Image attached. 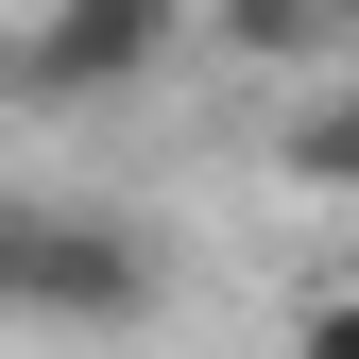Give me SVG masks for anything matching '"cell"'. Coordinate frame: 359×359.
I'll return each instance as SVG.
<instances>
[{
  "instance_id": "cell-1",
  "label": "cell",
  "mask_w": 359,
  "mask_h": 359,
  "mask_svg": "<svg viewBox=\"0 0 359 359\" xmlns=\"http://www.w3.org/2000/svg\"><path fill=\"white\" fill-rule=\"evenodd\" d=\"M154 291H171V257L137 222L0 189V325H154Z\"/></svg>"
},
{
  "instance_id": "cell-2",
  "label": "cell",
  "mask_w": 359,
  "mask_h": 359,
  "mask_svg": "<svg viewBox=\"0 0 359 359\" xmlns=\"http://www.w3.org/2000/svg\"><path fill=\"white\" fill-rule=\"evenodd\" d=\"M171 0H34L18 34H0V86L18 103H120V86H154L171 69Z\"/></svg>"
},
{
  "instance_id": "cell-3",
  "label": "cell",
  "mask_w": 359,
  "mask_h": 359,
  "mask_svg": "<svg viewBox=\"0 0 359 359\" xmlns=\"http://www.w3.org/2000/svg\"><path fill=\"white\" fill-rule=\"evenodd\" d=\"M291 171L308 189H359V86H325V103L291 120Z\"/></svg>"
},
{
  "instance_id": "cell-4",
  "label": "cell",
  "mask_w": 359,
  "mask_h": 359,
  "mask_svg": "<svg viewBox=\"0 0 359 359\" xmlns=\"http://www.w3.org/2000/svg\"><path fill=\"white\" fill-rule=\"evenodd\" d=\"M291 359H359V291H308L291 308Z\"/></svg>"
},
{
  "instance_id": "cell-5",
  "label": "cell",
  "mask_w": 359,
  "mask_h": 359,
  "mask_svg": "<svg viewBox=\"0 0 359 359\" xmlns=\"http://www.w3.org/2000/svg\"><path fill=\"white\" fill-rule=\"evenodd\" d=\"M325 18H359V0H325Z\"/></svg>"
}]
</instances>
